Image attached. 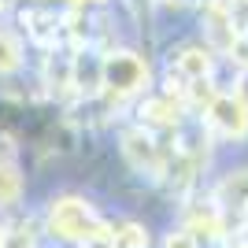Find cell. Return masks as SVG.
Here are the masks:
<instances>
[{"label":"cell","mask_w":248,"mask_h":248,"mask_svg":"<svg viewBox=\"0 0 248 248\" xmlns=\"http://www.w3.org/2000/svg\"><path fill=\"white\" fill-rule=\"evenodd\" d=\"M48 230L63 241H115V233H108V226L93 215V207L78 197H63L48 207Z\"/></svg>","instance_id":"6da1fadb"},{"label":"cell","mask_w":248,"mask_h":248,"mask_svg":"<svg viewBox=\"0 0 248 248\" xmlns=\"http://www.w3.org/2000/svg\"><path fill=\"white\" fill-rule=\"evenodd\" d=\"M100 78L115 96H126V93H137V89L145 85L148 71H145V63H141V56H134V52H115V56L104 60Z\"/></svg>","instance_id":"7a4b0ae2"},{"label":"cell","mask_w":248,"mask_h":248,"mask_svg":"<svg viewBox=\"0 0 248 248\" xmlns=\"http://www.w3.org/2000/svg\"><path fill=\"white\" fill-rule=\"evenodd\" d=\"M207 119L226 137H245L248 134V100L237 93H218L207 104Z\"/></svg>","instance_id":"3957f363"},{"label":"cell","mask_w":248,"mask_h":248,"mask_svg":"<svg viewBox=\"0 0 248 248\" xmlns=\"http://www.w3.org/2000/svg\"><path fill=\"white\" fill-rule=\"evenodd\" d=\"M123 148L126 155L134 159V167H141V170H163V155H159V148H155V141L148 134H141V130H134V134L123 137Z\"/></svg>","instance_id":"277c9868"},{"label":"cell","mask_w":248,"mask_h":248,"mask_svg":"<svg viewBox=\"0 0 248 248\" xmlns=\"http://www.w3.org/2000/svg\"><path fill=\"white\" fill-rule=\"evenodd\" d=\"M141 115H145V123H152V126H178V119H182V100H174V96H152V100H145Z\"/></svg>","instance_id":"5b68a950"},{"label":"cell","mask_w":248,"mask_h":248,"mask_svg":"<svg viewBox=\"0 0 248 248\" xmlns=\"http://www.w3.org/2000/svg\"><path fill=\"white\" fill-rule=\"evenodd\" d=\"M178 71H182V78L186 82H200V78H207L211 74V52L207 48H182L178 52Z\"/></svg>","instance_id":"8992f818"},{"label":"cell","mask_w":248,"mask_h":248,"mask_svg":"<svg viewBox=\"0 0 248 248\" xmlns=\"http://www.w3.org/2000/svg\"><path fill=\"white\" fill-rule=\"evenodd\" d=\"M19 197H22V174L11 163L0 159V204H4V207L19 204Z\"/></svg>","instance_id":"52a82bcc"},{"label":"cell","mask_w":248,"mask_h":248,"mask_svg":"<svg viewBox=\"0 0 248 248\" xmlns=\"http://www.w3.org/2000/svg\"><path fill=\"white\" fill-rule=\"evenodd\" d=\"M19 63H22L19 41H15V37H11L8 30H0V74H11V71H19Z\"/></svg>","instance_id":"ba28073f"},{"label":"cell","mask_w":248,"mask_h":248,"mask_svg":"<svg viewBox=\"0 0 248 248\" xmlns=\"http://www.w3.org/2000/svg\"><path fill=\"white\" fill-rule=\"evenodd\" d=\"M115 245H123V248H148V233L141 226H134V222H126V226L115 233Z\"/></svg>","instance_id":"9c48e42d"},{"label":"cell","mask_w":248,"mask_h":248,"mask_svg":"<svg viewBox=\"0 0 248 248\" xmlns=\"http://www.w3.org/2000/svg\"><path fill=\"white\" fill-rule=\"evenodd\" d=\"M230 19L237 33H248V0H230Z\"/></svg>","instance_id":"30bf717a"},{"label":"cell","mask_w":248,"mask_h":248,"mask_svg":"<svg viewBox=\"0 0 248 248\" xmlns=\"http://www.w3.org/2000/svg\"><path fill=\"white\" fill-rule=\"evenodd\" d=\"M226 52H230V60L237 63L241 71H248V33H237V41L230 45Z\"/></svg>","instance_id":"8fae6325"},{"label":"cell","mask_w":248,"mask_h":248,"mask_svg":"<svg viewBox=\"0 0 248 248\" xmlns=\"http://www.w3.org/2000/svg\"><path fill=\"white\" fill-rule=\"evenodd\" d=\"M167 248H197V237H193V230H174V233L167 237Z\"/></svg>","instance_id":"7c38bea8"},{"label":"cell","mask_w":248,"mask_h":248,"mask_svg":"<svg viewBox=\"0 0 248 248\" xmlns=\"http://www.w3.org/2000/svg\"><path fill=\"white\" fill-rule=\"evenodd\" d=\"M237 96H245V100H248V71L241 74V89H237Z\"/></svg>","instance_id":"4fadbf2b"},{"label":"cell","mask_w":248,"mask_h":248,"mask_svg":"<svg viewBox=\"0 0 248 248\" xmlns=\"http://www.w3.org/2000/svg\"><path fill=\"white\" fill-rule=\"evenodd\" d=\"M0 245H4V230H0Z\"/></svg>","instance_id":"5bb4252c"},{"label":"cell","mask_w":248,"mask_h":248,"mask_svg":"<svg viewBox=\"0 0 248 248\" xmlns=\"http://www.w3.org/2000/svg\"><path fill=\"white\" fill-rule=\"evenodd\" d=\"M89 4H100V0H89Z\"/></svg>","instance_id":"9a60e30c"},{"label":"cell","mask_w":248,"mask_h":248,"mask_svg":"<svg viewBox=\"0 0 248 248\" xmlns=\"http://www.w3.org/2000/svg\"><path fill=\"white\" fill-rule=\"evenodd\" d=\"M0 8H4V0H0Z\"/></svg>","instance_id":"2e32d148"}]
</instances>
